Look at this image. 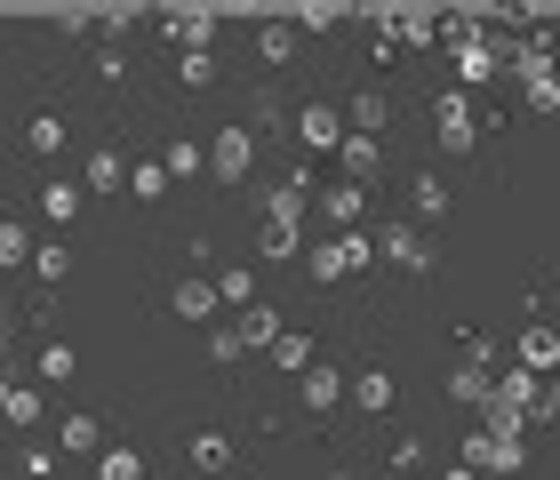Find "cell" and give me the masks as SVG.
Instances as JSON below:
<instances>
[{"mask_svg":"<svg viewBox=\"0 0 560 480\" xmlns=\"http://www.w3.org/2000/svg\"><path fill=\"white\" fill-rule=\"evenodd\" d=\"M376 257H385V265H400V272H432V241L417 233V224H385V233H376Z\"/></svg>","mask_w":560,"mask_h":480,"instance_id":"cell-1","label":"cell"},{"mask_svg":"<svg viewBox=\"0 0 560 480\" xmlns=\"http://www.w3.org/2000/svg\"><path fill=\"white\" fill-rule=\"evenodd\" d=\"M521 457H528L521 441H497V433H465V465H472V472H489V480L521 472Z\"/></svg>","mask_w":560,"mask_h":480,"instance_id":"cell-2","label":"cell"},{"mask_svg":"<svg viewBox=\"0 0 560 480\" xmlns=\"http://www.w3.org/2000/svg\"><path fill=\"white\" fill-rule=\"evenodd\" d=\"M376 257V248L361 241V233H337V241H320V257H313V272H320V281H345V272H361Z\"/></svg>","mask_w":560,"mask_h":480,"instance_id":"cell-3","label":"cell"},{"mask_svg":"<svg viewBox=\"0 0 560 480\" xmlns=\"http://www.w3.org/2000/svg\"><path fill=\"white\" fill-rule=\"evenodd\" d=\"M521 368H528V376H560V328H552V320L521 328Z\"/></svg>","mask_w":560,"mask_h":480,"instance_id":"cell-4","label":"cell"},{"mask_svg":"<svg viewBox=\"0 0 560 480\" xmlns=\"http://www.w3.org/2000/svg\"><path fill=\"white\" fill-rule=\"evenodd\" d=\"M472 137H480V120H472V105L465 96H441V153H472Z\"/></svg>","mask_w":560,"mask_h":480,"instance_id":"cell-5","label":"cell"},{"mask_svg":"<svg viewBox=\"0 0 560 480\" xmlns=\"http://www.w3.org/2000/svg\"><path fill=\"white\" fill-rule=\"evenodd\" d=\"M168 305L185 313V320H200V328H217L224 296H217V281H200V272H192V281H176V296H168Z\"/></svg>","mask_w":560,"mask_h":480,"instance_id":"cell-6","label":"cell"},{"mask_svg":"<svg viewBox=\"0 0 560 480\" xmlns=\"http://www.w3.org/2000/svg\"><path fill=\"white\" fill-rule=\"evenodd\" d=\"M296 129H304V144H313V153H345V137H352V129H337V105H304Z\"/></svg>","mask_w":560,"mask_h":480,"instance_id":"cell-7","label":"cell"},{"mask_svg":"<svg viewBox=\"0 0 560 480\" xmlns=\"http://www.w3.org/2000/svg\"><path fill=\"white\" fill-rule=\"evenodd\" d=\"M209 168L224 176V185H241V176H248V129H217V144H209Z\"/></svg>","mask_w":560,"mask_h":480,"instance_id":"cell-8","label":"cell"},{"mask_svg":"<svg viewBox=\"0 0 560 480\" xmlns=\"http://www.w3.org/2000/svg\"><path fill=\"white\" fill-rule=\"evenodd\" d=\"M448 400H456V409H489V400H497V376L480 368V361H465V368L448 376Z\"/></svg>","mask_w":560,"mask_h":480,"instance_id":"cell-9","label":"cell"},{"mask_svg":"<svg viewBox=\"0 0 560 480\" xmlns=\"http://www.w3.org/2000/svg\"><path fill=\"white\" fill-rule=\"evenodd\" d=\"M385 120H393V96H385V89H361V96H352V137H376Z\"/></svg>","mask_w":560,"mask_h":480,"instance_id":"cell-10","label":"cell"},{"mask_svg":"<svg viewBox=\"0 0 560 480\" xmlns=\"http://www.w3.org/2000/svg\"><path fill=\"white\" fill-rule=\"evenodd\" d=\"M224 465H233V441H224V433H192V472L217 480Z\"/></svg>","mask_w":560,"mask_h":480,"instance_id":"cell-11","label":"cell"},{"mask_svg":"<svg viewBox=\"0 0 560 480\" xmlns=\"http://www.w3.org/2000/svg\"><path fill=\"white\" fill-rule=\"evenodd\" d=\"M40 248H33V233H24L16 216H0V272H16V265H33Z\"/></svg>","mask_w":560,"mask_h":480,"instance_id":"cell-12","label":"cell"},{"mask_svg":"<svg viewBox=\"0 0 560 480\" xmlns=\"http://www.w3.org/2000/svg\"><path fill=\"white\" fill-rule=\"evenodd\" d=\"M376 161H385V153H376V137H345V185H369Z\"/></svg>","mask_w":560,"mask_h":480,"instance_id":"cell-13","label":"cell"},{"mask_svg":"<svg viewBox=\"0 0 560 480\" xmlns=\"http://www.w3.org/2000/svg\"><path fill=\"white\" fill-rule=\"evenodd\" d=\"M337 393H345V385H337V368H304V393H296V400L320 417V409H337Z\"/></svg>","mask_w":560,"mask_h":480,"instance_id":"cell-14","label":"cell"},{"mask_svg":"<svg viewBox=\"0 0 560 480\" xmlns=\"http://www.w3.org/2000/svg\"><path fill=\"white\" fill-rule=\"evenodd\" d=\"M409 209H417V216H441V209H448V185H441L432 168H424V176H409Z\"/></svg>","mask_w":560,"mask_h":480,"instance_id":"cell-15","label":"cell"},{"mask_svg":"<svg viewBox=\"0 0 560 480\" xmlns=\"http://www.w3.org/2000/svg\"><path fill=\"white\" fill-rule=\"evenodd\" d=\"M352 400H361V409H376V417H385V409H393V376H385V368L352 376Z\"/></svg>","mask_w":560,"mask_h":480,"instance_id":"cell-16","label":"cell"},{"mask_svg":"<svg viewBox=\"0 0 560 480\" xmlns=\"http://www.w3.org/2000/svg\"><path fill=\"white\" fill-rule=\"evenodd\" d=\"M241 344H280V313L272 305H248L241 313Z\"/></svg>","mask_w":560,"mask_h":480,"instance_id":"cell-17","label":"cell"},{"mask_svg":"<svg viewBox=\"0 0 560 480\" xmlns=\"http://www.w3.org/2000/svg\"><path fill=\"white\" fill-rule=\"evenodd\" d=\"M320 216L328 224H352V216H361V185H328L320 192Z\"/></svg>","mask_w":560,"mask_h":480,"instance_id":"cell-18","label":"cell"},{"mask_svg":"<svg viewBox=\"0 0 560 480\" xmlns=\"http://www.w3.org/2000/svg\"><path fill=\"white\" fill-rule=\"evenodd\" d=\"M72 209H81V185H40V216L48 224H72Z\"/></svg>","mask_w":560,"mask_h":480,"instance_id":"cell-19","label":"cell"},{"mask_svg":"<svg viewBox=\"0 0 560 480\" xmlns=\"http://www.w3.org/2000/svg\"><path fill=\"white\" fill-rule=\"evenodd\" d=\"M0 417H9V424H33V417H40V393H33V385H9V400H0Z\"/></svg>","mask_w":560,"mask_h":480,"instance_id":"cell-20","label":"cell"},{"mask_svg":"<svg viewBox=\"0 0 560 480\" xmlns=\"http://www.w3.org/2000/svg\"><path fill=\"white\" fill-rule=\"evenodd\" d=\"M129 185H137L144 200H161V192H168V161H137V168H129Z\"/></svg>","mask_w":560,"mask_h":480,"instance_id":"cell-21","label":"cell"},{"mask_svg":"<svg viewBox=\"0 0 560 480\" xmlns=\"http://www.w3.org/2000/svg\"><path fill=\"white\" fill-rule=\"evenodd\" d=\"M24 144H33V153H57V144H65V120H57V113H40L33 129H24Z\"/></svg>","mask_w":560,"mask_h":480,"instance_id":"cell-22","label":"cell"},{"mask_svg":"<svg viewBox=\"0 0 560 480\" xmlns=\"http://www.w3.org/2000/svg\"><path fill=\"white\" fill-rule=\"evenodd\" d=\"M96 441H105V424H96V417H65V448H81V457H89Z\"/></svg>","mask_w":560,"mask_h":480,"instance_id":"cell-23","label":"cell"},{"mask_svg":"<svg viewBox=\"0 0 560 480\" xmlns=\"http://www.w3.org/2000/svg\"><path fill=\"white\" fill-rule=\"evenodd\" d=\"M105 480H144V457L137 448H105Z\"/></svg>","mask_w":560,"mask_h":480,"instance_id":"cell-24","label":"cell"},{"mask_svg":"<svg viewBox=\"0 0 560 480\" xmlns=\"http://www.w3.org/2000/svg\"><path fill=\"white\" fill-rule=\"evenodd\" d=\"M176 81H185V89H209V81H217V65H209V48H200V57H176Z\"/></svg>","mask_w":560,"mask_h":480,"instance_id":"cell-25","label":"cell"},{"mask_svg":"<svg viewBox=\"0 0 560 480\" xmlns=\"http://www.w3.org/2000/svg\"><path fill=\"white\" fill-rule=\"evenodd\" d=\"M296 248V224L289 216H265V257H289Z\"/></svg>","mask_w":560,"mask_h":480,"instance_id":"cell-26","label":"cell"},{"mask_svg":"<svg viewBox=\"0 0 560 480\" xmlns=\"http://www.w3.org/2000/svg\"><path fill=\"white\" fill-rule=\"evenodd\" d=\"M241 352H248V344H241V328H224V320H217V328H209V361H241Z\"/></svg>","mask_w":560,"mask_h":480,"instance_id":"cell-27","label":"cell"},{"mask_svg":"<svg viewBox=\"0 0 560 480\" xmlns=\"http://www.w3.org/2000/svg\"><path fill=\"white\" fill-rule=\"evenodd\" d=\"M257 57L280 72V65H289V33H280V24H265V33H257Z\"/></svg>","mask_w":560,"mask_h":480,"instance_id":"cell-28","label":"cell"},{"mask_svg":"<svg viewBox=\"0 0 560 480\" xmlns=\"http://www.w3.org/2000/svg\"><path fill=\"white\" fill-rule=\"evenodd\" d=\"M272 361H280V368H313V344H304V337H280Z\"/></svg>","mask_w":560,"mask_h":480,"instance_id":"cell-29","label":"cell"},{"mask_svg":"<svg viewBox=\"0 0 560 480\" xmlns=\"http://www.w3.org/2000/svg\"><path fill=\"white\" fill-rule=\"evenodd\" d=\"M33 272H40V281H65V272H72V257H65V248H57V241H48V248H40V257H33Z\"/></svg>","mask_w":560,"mask_h":480,"instance_id":"cell-30","label":"cell"},{"mask_svg":"<svg viewBox=\"0 0 560 480\" xmlns=\"http://www.w3.org/2000/svg\"><path fill=\"white\" fill-rule=\"evenodd\" d=\"M528 105H537V113H560V72H545V81H528Z\"/></svg>","mask_w":560,"mask_h":480,"instance_id":"cell-31","label":"cell"},{"mask_svg":"<svg viewBox=\"0 0 560 480\" xmlns=\"http://www.w3.org/2000/svg\"><path fill=\"white\" fill-rule=\"evenodd\" d=\"M248 289H257L248 272H224V281H217V296H224V305H241V313H248Z\"/></svg>","mask_w":560,"mask_h":480,"instance_id":"cell-32","label":"cell"},{"mask_svg":"<svg viewBox=\"0 0 560 480\" xmlns=\"http://www.w3.org/2000/svg\"><path fill=\"white\" fill-rule=\"evenodd\" d=\"M40 368H48V376H72V368H81V352H72V344H48Z\"/></svg>","mask_w":560,"mask_h":480,"instance_id":"cell-33","label":"cell"},{"mask_svg":"<svg viewBox=\"0 0 560 480\" xmlns=\"http://www.w3.org/2000/svg\"><path fill=\"white\" fill-rule=\"evenodd\" d=\"M200 168V144H168V176H192Z\"/></svg>","mask_w":560,"mask_h":480,"instance_id":"cell-34","label":"cell"},{"mask_svg":"<svg viewBox=\"0 0 560 480\" xmlns=\"http://www.w3.org/2000/svg\"><path fill=\"white\" fill-rule=\"evenodd\" d=\"M89 185H120V153H96L89 161Z\"/></svg>","mask_w":560,"mask_h":480,"instance_id":"cell-35","label":"cell"},{"mask_svg":"<svg viewBox=\"0 0 560 480\" xmlns=\"http://www.w3.org/2000/svg\"><path fill=\"white\" fill-rule=\"evenodd\" d=\"M545 417H560V376H545Z\"/></svg>","mask_w":560,"mask_h":480,"instance_id":"cell-36","label":"cell"},{"mask_svg":"<svg viewBox=\"0 0 560 480\" xmlns=\"http://www.w3.org/2000/svg\"><path fill=\"white\" fill-rule=\"evenodd\" d=\"M9 344H16V337H9V313H0V361H9Z\"/></svg>","mask_w":560,"mask_h":480,"instance_id":"cell-37","label":"cell"},{"mask_svg":"<svg viewBox=\"0 0 560 480\" xmlns=\"http://www.w3.org/2000/svg\"><path fill=\"white\" fill-rule=\"evenodd\" d=\"M448 480H489V472H472V465H456V472H448Z\"/></svg>","mask_w":560,"mask_h":480,"instance_id":"cell-38","label":"cell"},{"mask_svg":"<svg viewBox=\"0 0 560 480\" xmlns=\"http://www.w3.org/2000/svg\"><path fill=\"white\" fill-rule=\"evenodd\" d=\"M552 328H560V305H552Z\"/></svg>","mask_w":560,"mask_h":480,"instance_id":"cell-39","label":"cell"}]
</instances>
